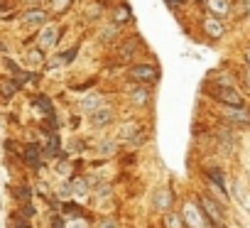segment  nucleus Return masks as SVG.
Returning <instances> with one entry per match:
<instances>
[{
	"mask_svg": "<svg viewBox=\"0 0 250 228\" xmlns=\"http://www.w3.org/2000/svg\"><path fill=\"white\" fill-rule=\"evenodd\" d=\"M165 226H167V228H187L184 221H182V216H177V213L165 216Z\"/></svg>",
	"mask_w": 250,
	"mask_h": 228,
	"instance_id": "nucleus-21",
	"label": "nucleus"
},
{
	"mask_svg": "<svg viewBox=\"0 0 250 228\" xmlns=\"http://www.w3.org/2000/svg\"><path fill=\"white\" fill-rule=\"evenodd\" d=\"M15 91H18V83L13 81V79H0V93H3V98L8 101V98H13L15 96Z\"/></svg>",
	"mask_w": 250,
	"mask_h": 228,
	"instance_id": "nucleus-16",
	"label": "nucleus"
},
{
	"mask_svg": "<svg viewBox=\"0 0 250 228\" xmlns=\"http://www.w3.org/2000/svg\"><path fill=\"white\" fill-rule=\"evenodd\" d=\"M15 10V3L13 0H0V18H10Z\"/></svg>",
	"mask_w": 250,
	"mask_h": 228,
	"instance_id": "nucleus-22",
	"label": "nucleus"
},
{
	"mask_svg": "<svg viewBox=\"0 0 250 228\" xmlns=\"http://www.w3.org/2000/svg\"><path fill=\"white\" fill-rule=\"evenodd\" d=\"M49 138V143H47V147L42 150V155H47V157H57L59 155V138L52 133V135H47Z\"/></svg>",
	"mask_w": 250,
	"mask_h": 228,
	"instance_id": "nucleus-17",
	"label": "nucleus"
},
{
	"mask_svg": "<svg viewBox=\"0 0 250 228\" xmlns=\"http://www.w3.org/2000/svg\"><path fill=\"white\" fill-rule=\"evenodd\" d=\"M5 64H8V69L13 71V81H15L18 86H25V83H30V81L35 79V74H30V71H25V69H20V66H18V64H15L13 59H8Z\"/></svg>",
	"mask_w": 250,
	"mask_h": 228,
	"instance_id": "nucleus-9",
	"label": "nucleus"
},
{
	"mask_svg": "<svg viewBox=\"0 0 250 228\" xmlns=\"http://www.w3.org/2000/svg\"><path fill=\"white\" fill-rule=\"evenodd\" d=\"M27 3H47V0H27Z\"/></svg>",
	"mask_w": 250,
	"mask_h": 228,
	"instance_id": "nucleus-33",
	"label": "nucleus"
},
{
	"mask_svg": "<svg viewBox=\"0 0 250 228\" xmlns=\"http://www.w3.org/2000/svg\"><path fill=\"white\" fill-rule=\"evenodd\" d=\"M130 101L138 103V105H145V103L150 101V91L145 88V83H138V86L130 88Z\"/></svg>",
	"mask_w": 250,
	"mask_h": 228,
	"instance_id": "nucleus-13",
	"label": "nucleus"
},
{
	"mask_svg": "<svg viewBox=\"0 0 250 228\" xmlns=\"http://www.w3.org/2000/svg\"><path fill=\"white\" fill-rule=\"evenodd\" d=\"M27 64L30 66H42L44 64V52L37 47V49H30L27 52Z\"/></svg>",
	"mask_w": 250,
	"mask_h": 228,
	"instance_id": "nucleus-18",
	"label": "nucleus"
},
{
	"mask_svg": "<svg viewBox=\"0 0 250 228\" xmlns=\"http://www.w3.org/2000/svg\"><path fill=\"white\" fill-rule=\"evenodd\" d=\"M49 3H52V13L54 15H64L74 5V0H49Z\"/></svg>",
	"mask_w": 250,
	"mask_h": 228,
	"instance_id": "nucleus-19",
	"label": "nucleus"
},
{
	"mask_svg": "<svg viewBox=\"0 0 250 228\" xmlns=\"http://www.w3.org/2000/svg\"><path fill=\"white\" fill-rule=\"evenodd\" d=\"M240 76H243V83H245V88H250V66H245Z\"/></svg>",
	"mask_w": 250,
	"mask_h": 228,
	"instance_id": "nucleus-26",
	"label": "nucleus"
},
{
	"mask_svg": "<svg viewBox=\"0 0 250 228\" xmlns=\"http://www.w3.org/2000/svg\"><path fill=\"white\" fill-rule=\"evenodd\" d=\"M52 228H64V218L62 216H54L52 218Z\"/></svg>",
	"mask_w": 250,
	"mask_h": 228,
	"instance_id": "nucleus-28",
	"label": "nucleus"
},
{
	"mask_svg": "<svg viewBox=\"0 0 250 228\" xmlns=\"http://www.w3.org/2000/svg\"><path fill=\"white\" fill-rule=\"evenodd\" d=\"M47 10H42V8H30V10H25L22 13V22L25 25H44L47 22Z\"/></svg>",
	"mask_w": 250,
	"mask_h": 228,
	"instance_id": "nucleus-8",
	"label": "nucleus"
},
{
	"mask_svg": "<svg viewBox=\"0 0 250 228\" xmlns=\"http://www.w3.org/2000/svg\"><path fill=\"white\" fill-rule=\"evenodd\" d=\"M167 5H177V8H182V5H187V0H167Z\"/></svg>",
	"mask_w": 250,
	"mask_h": 228,
	"instance_id": "nucleus-29",
	"label": "nucleus"
},
{
	"mask_svg": "<svg viewBox=\"0 0 250 228\" xmlns=\"http://www.w3.org/2000/svg\"><path fill=\"white\" fill-rule=\"evenodd\" d=\"M206 174H208V179H211V182H213V184H216V187L221 189V194H226V182H223V172H221V169H208Z\"/></svg>",
	"mask_w": 250,
	"mask_h": 228,
	"instance_id": "nucleus-20",
	"label": "nucleus"
},
{
	"mask_svg": "<svg viewBox=\"0 0 250 228\" xmlns=\"http://www.w3.org/2000/svg\"><path fill=\"white\" fill-rule=\"evenodd\" d=\"M243 59H245V64H248V66H250V47H248V49H245V54H243Z\"/></svg>",
	"mask_w": 250,
	"mask_h": 228,
	"instance_id": "nucleus-31",
	"label": "nucleus"
},
{
	"mask_svg": "<svg viewBox=\"0 0 250 228\" xmlns=\"http://www.w3.org/2000/svg\"><path fill=\"white\" fill-rule=\"evenodd\" d=\"M204 5L216 18H226L230 13V0H204Z\"/></svg>",
	"mask_w": 250,
	"mask_h": 228,
	"instance_id": "nucleus-7",
	"label": "nucleus"
},
{
	"mask_svg": "<svg viewBox=\"0 0 250 228\" xmlns=\"http://www.w3.org/2000/svg\"><path fill=\"white\" fill-rule=\"evenodd\" d=\"M93 105H98V108H101V98L96 101V96H88V98L83 101V108H93Z\"/></svg>",
	"mask_w": 250,
	"mask_h": 228,
	"instance_id": "nucleus-25",
	"label": "nucleus"
},
{
	"mask_svg": "<svg viewBox=\"0 0 250 228\" xmlns=\"http://www.w3.org/2000/svg\"><path fill=\"white\" fill-rule=\"evenodd\" d=\"M128 76L135 81V83H155L157 79H160V71L152 66V64H135V66H130V71H128Z\"/></svg>",
	"mask_w": 250,
	"mask_h": 228,
	"instance_id": "nucleus-2",
	"label": "nucleus"
},
{
	"mask_svg": "<svg viewBox=\"0 0 250 228\" xmlns=\"http://www.w3.org/2000/svg\"><path fill=\"white\" fill-rule=\"evenodd\" d=\"M206 91H208V96H211L213 101H218V103H223V105H243V96H240L233 86H221V83H216V86H206Z\"/></svg>",
	"mask_w": 250,
	"mask_h": 228,
	"instance_id": "nucleus-1",
	"label": "nucleus"
},
{
	"mask_svg": "<svg viewBox=\"0 0 250 228\" xmlns=\"http://www.w3.org/2000/svg\"><path fill=\"white\" fill-rule=\"evenodd\" d=\"M201 30H204V35H206L208 40H221V37L226 35V25H223V20L216 18V15H211V13L204 15V20H201Z\"/></svg>",
	"mask_w": 250,
	"mask_h": 228,
	"instance_id": "nucleus-3",
	"label": "nucleus"
},
{
	"mask_svg": "<svg viewBox=\"0 0 250 228\" xmlns=\"http://www.w3.org/2000/svg\"><path fill=\"white\" fill-rule=\"evenodd\" d=\"M74 57H79V47H71L69 52H59V54L54 57V62L49 64V66H62V64H71V62H74Z\"/></svg>",
	"mask_w": 250,
	"mask_h": 228,
	"instance_id": "nucleus-15",
	"label": "nucleus"
},
{
	"mask_svg": "<svg viewBox=\"0 0 250 228\" xmlns=\"http://www.w3.org/2000/svg\"><path fill=\"white\" fill-rule=\"evenodd\" d=\"M101 228H115V221H110V218H105V221L101 223Z\"/></svg>",
	"mask_w": 250,
	"mask_h": 228,
	"instance_id": "nucleus-30",
	"label": "nucleus"
},
{
	"mask_svg": "<svg viewBox=\"0 0 250 228\" xmlns=\"http://www.w3.org/2000/svg\"><path fill=\"white\" fill-rule=\"evenodd\" d=\"M243 3H245V8H248V15H250V0H243Z\"/></svg>",
	"mask_w": 250,
	"mask_h": 228,
	"instance_id": "nucleus-32",
	"label": "nucleus"
},
{
	"mask_svg": "<svg viewBox=\"0 0 250 228\" xmlns=\"http://www.w3.org/2000/svg\"><path fill=\"white\" fill-rule=\"evenodd\" d=\"M42 147L40 145H25V150H22V160L27 162V165H32V167H40V162H42Z\"/></svg>",
	"mask_w": 250,
	"mask_h": 228,
	"instance_id": "nucleus-12",
	"label": "nucleus"
},
{
	"mask_svg": "<svg viewBox=\"0 0 250 228\" xmlns=\"http://www.w3.org/2000/svg\"><path fill=\"white\" fill-rule=\"evenodd\" d=\"M199 206H201V211L206 213V218L213 223V228L223 221V208H221L211 196H199Z\"/></svg>",
	"mask_w": 250,
	"mask_h": 228,
	"instance_id": "nucleus-4",
	"label": "nucleus"
},
{
	"mask_svg": "<svg viewBox=\"0 0 250 228\" xmlns=\"http://www.w3.org/2000/svg\"><path fill=\"white\" fill-rule=\"evenodd\" d=\"M59 35H62V30L57 27V25H44L42 30H40V35H37V47L44 52V49H52L54 47V42L59 40Z\"/></svg>",
	"mask_w": 250,
	"mask_h": 228,
	"instance_id": "nucleus-6",
	"label": "nucleus"
},
{
	"mask_svg": "<svg viewBox=\"0 0 250 228\" xmlns=\"http://www.w3.org/2000/svg\"><path fill=\"white\" fill-rule=\"evenodd\" d=\"M138 47H140V37H130V40H125V42L118 47L120 59H123V62L133 59V57H135V52H138Z\"/></svg>",
	"mask_w": 250,
	"mask_h": 228,
	"instance_id": "nucleus-10",
	"label": "nucleus"
},
{
	"mask_svg": "<svg viewBox=\"0 0 250 228\" xmlns=\"http://www.w3.org/2000/svg\"><path fill=\"white\" fill-rule=\"evenodd\" d=\"M62 213H66V216H71V218H79L83 211H81L76 204H64V206H62Z\"/></svg>",
	"mask_w": 250,
	"mask_h": 228,
	"instance_id": "nucleus-24",
	"label": "nucleus"
},
{
	"mask_svg": "<svg viewBox=\"0 0 250 228\" xmlns=\"http://www.w3.org/2000/svg\"><path fill=\"white\" fill-rule=\"evenodd\" d=\"M71 189H74L76 194H83V191H86V184H83V182H74V184H71Z\"/></svg>",
	"mask_w": 250,
	"mask_h": 228,
	"instance_id": "nucleus-27",
	"label": "nucleus"
},
{
	"mask_svg": "<svg viewBox=\"0 0 250 228\" xmlns=\"http://www.w3.org/2000/svg\"><path fill=\"white\" fill-rule=\"evenodd\" d=\"M32 103H35V108H37V110H42V113H44V118H47V116H54V105H52V101H49L44 93L35 96V101H32Z\"/></svg>",
	"mask_w": 250,
	"mask_h": 228,
	"instance_id": "nucleus-14",
	"label": "nucleus"
},
{
	"mask_svg": "<svg viewBox=\"0 0 250 228\" xmlns=\"http://www.w3.org/2000/svg\"><path fill=\"white\" fill-rule=\"evenodd\" d=\"M133 15H130V8L128 5H120V13L115 10V22H130Z\"/></svg>",
	"mask_w": 250,
	"mask_h": 228,
	"instance_id": "nucleus-23",
	"label": "nucleus"
},
{
	"mask_svg": "<svg viewBox=\"0 0 250 228\" xmlns=\"http://www.w3.org/2000/svg\"><path fill=\"white\" fill-rule=\"evenodd\" d=\"M113 108H96L93 110V116H91V121H93V125L96 128H103V125H110L113 123Z\"/></svg>",
	"mask_w": 250,
	"mask_h": 228,
	"instance_id": "nucleus-11",
	"label": "nucleus"
},
{
	"mask_svg": "<svg viewBox=\"0 0 250 228\" xmlns=\"http://www.w3.org/2000/svg\"><path fill=\"white\" fill-rule=\"evenodd\" d=\"M223 118L235 123V125H250V110L245 105H226Z\"/></svg>",
	"mask_w": 250,
	"mask_h": 228,
	"instance_id": "nucleus-5",
	"label": "nucleus"
}]
</instances>
